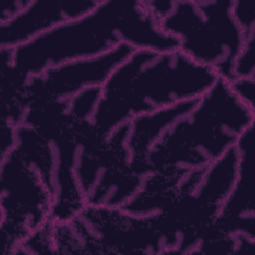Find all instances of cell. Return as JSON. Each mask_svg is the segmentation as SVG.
I'll return each mask as SVG.
<instances>
[{
  "label": "cell",
  "mask_w": 255,
  "mask_h": 255,
  "mask_svg": "<svg viewBox=\"0 0 255 255\" xmlns=\"http://www.w3.org/2000/svg\"><path fill=\"white\" fill-rule=\"evenodd\" d=\"M237 169L238 156L234 146L205 168L198 170L188 191L200 205L218 213L231 192Z\"/></svg>",
  "instance_id": "10"
},
{
  "label": "cell",
  "mask_w": 255,
  "mask_h": 255,
  "mask_svg": "<svg viewBox=\"0 0 255 255\" xmlns=\"http://www.w3.org/2000/svg\"><path fill=\"white\" fill-rule=\"evenodd\" d=\"M169 51L177 42L165 33L142 0H100L89 13L12 49L14 71L29 80L75 60L104 55L121 45Z\"/></svg>",
  "instance_id": "1"
},
{
  "label": "cell",
  "mask_w": 255,
  "mask_h": 255,
  "mask_svg": "<svg viewBox=\"0 0 255 255\" xmlns=\"http://www.w3.org/2000/svg\"><path fill=\"white\" fill-rule=\"evenodd\" d=\"M237 78L255 79V35L245 38L236 57L233 66V79Z\"/></svg>",
  "instance_id": "12"
},
{
  "label": "cell",
  "mask_w": 255,
  "mask_h": 255,
  "mask_svg": "<svg viewBox=\"0 0 255 255\" xmlns=\"http://www.w3.org/2000/svg\"><path fill=\"white\" fill-rule=\"evenodd\" d=\"M177 49L195 63L231 81L245 36L232 14V0H175L160 21Z\"/></svg>",
  "instance_id": "4"
},
{
  "label": "cell",
  "mask_w": 255,
  "mask_h": 255,
  "mask_svg": "<svg viewBox=\"0 0 255 255\" xmlns=\"http://www.w3.org/2000/svg\"><path fill=\"white\" fill-rule=\"evenodd\" d=\"M16 128L11 123L1 121V152L0 159L11 152L16 146Z\"/></svg>",
  "instance_id": "15"
},
{
  "label": "cell",
  "mask_w": 255,
  "mask_h": 255,
  "mask_svg": "<svg viewBox=\"0 0 255 255\" xmlns=\"http://www.w3.org/2000/svg\"><path fill=\"white\" fill-rule=\"evenodd\" d=\"M101 98V88L86 89L66 102L69 117L78 122H91Z\"/></svg>",
  "instance_id": "11"
},
{
  "label": "cell",
  "mask_w": 255,
  "mask_h": 255,
  "mask_svg": "<svg viewBox=\"0 0 255 255\" xmlns=\"http://www.w3.org/2000/svg\"><path fill=\"white\" fill-rule=\"evenodd\" d=\"M236 97L247 107L255 110V79H233L229 81Z\"/></svg>",
  "instance_id": "14"
},
{
  "label": "cell",
  "mask_w": 255,
  "mask_h": 255,
  "mask_svg": "<svg viewBox=\"0 0 255 255\" xmlns=\"http://www.w3.org/2000/svg\"><path fill=\"white\" fill-rule=\"evenodd\" d=\"M218 78L178 49H134L102 86L90 123L108 137L137 117L196 101Z\"/></svg>",
  "instance_id": "2"
},
{
  "label": "cell",
  "mask_w": 255,
  "mask_h": 255,
  "mask_svg": "<svg viewBox=\"0 0 255 255\" xmlns=\"http://www.w3.org/2000/svg\"><path fill=\"white\" fill-rule=\"evenodd\" d=\"M174 1L171 0H166V1H160V0H142V3L146 10L153 16L155 17L159 23L160 21L165 18L170 11L173 8Z\"/></svg>",
  "instance_id": "16"
},
{
  "label": "cell",
  "mask_w": 255,
  "mask_h": 255,
  "mask_svg": "<svg viewBox=\"0 0 255 255\" xmlns=\"http://www.w3.org/2000/svg\"><path fill=\"white\" fill-rule=\"evenodd\" d=\"M134 49L121 45L97 57L85 58L61 64L27 81V104L34 101L67 102L89 88H102L115 69Z\"/></svg>",
  "instance_id": "6"
},
{
  "label": "cell",
  "mask_w": 255,
  "mask_h": 255,
  "mask_svg": "<svg viewBox=\"0 0 255 255\" xmlns=\"http://www.w3.org/2000/svg\"><path fill=\"white\" fill-rule=\"evenodd\" d=\"M1 161V254H15L34 231L51 221L52 196L38 171L13 149Z\"/></svg>",
  "instance_id": "5"
},
{
  "label": "cell",
  "mask_w": 255,
  "mask_h": 255,
  "mask_svg": "<svg viewBox=\"0 0 255 255\" xmlns=\"http://www.w3.org/2000/svg\"><path fill=\"white\" fill-rule=\"evenodd\" d=\"M194 103L195 101L146 114L128 123L127 147L134 166L150 172L145 163L147 154L166 130L191 110Z\"/></svg>",
  "instance_id": "9"
},
{
  "label": "cell",
  "mask_w": 255,
  "mask_h": 255,
  "mask_svg": "<svg viewBox=\"0 0 255 255\" xmlns=\"http://www.w3.org/2000/svg\"><path fill=\"white\" fill-rule=\"evenodd\" d=\"M254 128L255 125L248 128L235 144L238 156L236 179L231 192L220 206L215 221L217 229L222 233L252 239H255V184L252 172Z\"/></svg>",
  "instance_id": "7"
},
{
  "label": "cell",
  "mask_w": 255,
  "mask_h": 255,
  "mask_svg": "<svg viewBox=\"0 0 255 255\" xmlns=\"http://www.w3.org/2000/svg\"><path fill=\"white\" fill-rule=\"evenodd\" d=\"M100 0H30L15 17L0 24V48L14 49L47 31L92 11Z\"/></svg>",
  "instance_id": "8"
},
{
  "label": "cell",
  "mask_w": 255,
  "mask_h": 255,
  "mask_svg": "<svg viewBox=\"0 0 255 255\" xmlns=\"http://www.w3.org/2000/svg\"><path fill=\"white\" fill-rule=\"evenodd\" d=\"M232 14L245 38L255 35V8L253 2L232 0Z\"/></svg>",
  "instance_id": "13"
},
{
  "label": "cell",
  "mask_w": 255,
  "mask_h": 255,
  "mask_svg": "<svg viewBox=\"0 0 255 255\" xmlns=\"http://www.w3.org/2000/svg\"><path fill=\"white\" fill-rule=\"evenodd\" d=\"M255 125V110L234 94L229 81L218 80L176 121L145 158L150 173L182 177L201 170L233 148Z\"/></svg>",
  "instance_id": "3"
},
{
  "label": "cell",
  "mask_w": 255,
  "mask_h": 255,
  "mask_svg": "<svg viewBox=\"0 0 255 255\" xmlns=\"http://www.w3.org/2000/svg\"><path fill=\"white\" fill-rule=\"evenodd\" d=\"M30 0H8L5 1L0 14V24L5 23L18 15L28 4Z\"/></svg>",
  "instance_id": "17"
}]
</instances>
